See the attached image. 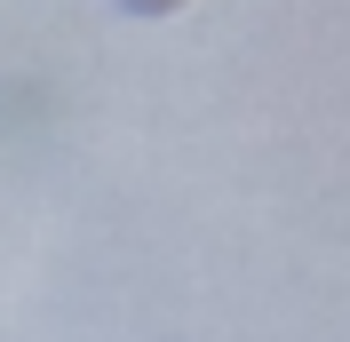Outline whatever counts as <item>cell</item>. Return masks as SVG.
<instances>
[{"label":"cell","mask_w":350,"mask_h":342,"mask_svg":"<svg viewBox=\"0 0 350 342\" xmlns=\"http://www.w3.org/2000/svg\"><path fill=\"white\" fill-rule=\"evenodd\" d=\"M128 8H183V0H128Z\"/></svg>","instance_id":"obj_1"}]
</instances>
